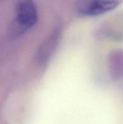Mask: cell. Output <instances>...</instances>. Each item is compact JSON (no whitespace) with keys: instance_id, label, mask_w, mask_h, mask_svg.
<instances>
[{"instance_id":"1","label":"cell","mask_w":123,"mask_h":124,"mask_svg":"<svg viewBox=\"0 0 123 124\" xmlns=\"http://www.w3.org/2000/svg\"><path fill=\"white\" fill-rule=\"evenodd\" d=\"M38 15L36 4L32 1H21L15 7V22L22 30L33 27L38 21Z\"/></svg>"},{"instance_id":"2","label":"cell","mask_w":123,"mask_h":124,"mask_svg":"<svg viewBox=\"0 0 123 124\" xmlns=\"http://www.w3.org/2000/svg\"><path fill=\"white\" fill-rule=\"evenodd\" d=\"M119 4L118 1L88 0L77 2L76 8L79 13L85 16H98L105 14L114 9Z\"/></svg>"},{"instance_id":"3","label":"cell","mask_w":123,"mask_h":124,"mask_svg":"<svg viewBox=\"0 0 123 124\" xmlns=\"http://www.w3.org/2000/svg\"><path fill=\"white\" fill-rule=\"evenodd\" d=\"M109 69L111 76L115 79L123 76V51L116 49L112 52L109 59Z\"/></svg>"}]
</instances>
